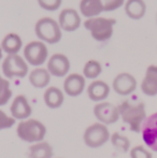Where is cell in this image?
Here are the masks:
<instances>
[{
	"label": "cell",
	"instance_id": "obj_1",
	"mask_svg": "<svg viewBox=\"0 0 157 158\" xmlns=\"http://www.w3.org/2000/svg\"><path fill=\"white\" fill-rule=\"evenodd\" d=\"M119 118L128 125L132 132H141V128L147 118V111L145 104L143 102H131L129 100H125L118 106Z\"/></svg>",
	"mask_w": 157,
	"mask_h": 158
},
{
	"label": "cell",
	"instance_id": "obj_2",
	"mask_svg": "<svg viewBox=\"0 0 157 158\" xmlns=\"http://www.w3.org/2000/svg\"><path fill=\"white\" fill-rule=\"evenodd\" d=\"M115 23L116 21L114 19L96 16L86 19L84 22V27L89 31L94 40L98 42H105L110 40L113 35Z\"/></svg>",
	"mask_w": 157,
	"mask_h": 158
},
{
	"label": "cell",
	"instance_id": "obj_3",
	"mask_svg": "<svg viewBox=\"0 0 157 158\" xmlns=\"http://www.w3.org/2000/svg\"><path fill=\"white\" fill-rule=\"evenodd\" d=\"M17 137L27 143H37L44 140L46 135V127L42 122L35 118L21 121L16 127Z\"/></svg>",
	"mask_w": 157,
	"mask_h": 158
},
{
	"label": "cell",
	"instance_id": "obj_4",
	"mask_svg": "<svg viewBox=\"0 0 157 158\" xmlns=\"http://www.w3.org/2000/svg\"><path fill=\"white\" fill-rule=\"evenodd\" d=\"M58 22L52 17H42L35 25V33L40 41L48 44L58 43L61 40L63 33Z\"/></svg>",
	"mask_w": 157,
	"mask_h": 158
},
{
	"label": "cell",
	"instance_id": "obj_5",
	"mask_svg": "<svg viewBox=\"0 0 157 158\" xmlns=\"http://www.w3.org/2000/svg\"><path fill=\"white\" fill-rule=\"evenodd\" d=\"M2 73L6 79H14V77H25L28 74V63L25 58L19 56V54L8 55L3 59L1 64Z\"/></svg>",
	"mask_w": 157,
	"mask_h": 158
},
{
	"label": "cell",
	"instance_id": "obj_6",
	"mask_svg": "<svg viewBox=\"0 0 157 158\" xmlns=\"http://www.w3.org/2000/svg\"><path fill=\"white\" fill-rule=\"evenodd\" d=\"M110 131L107 125L101 123H95L88 126L83 133L84 143L92 148L102 146L110 140Z\"/></svg>",
	"mask_w": 157,
	"mask_h": 158
},
{
	"label": "cell",
	"instance_id": "obj_7",
	"mask_svg": "<svg viewBox=\"0 0 157 158\" xmlns=\"http://www.w3.org/2000/svg\"><path fill=\"white\" fill-rule=\"evenodd\" d=\"M24 58L27 61L28 64L35 67L42 66L48 57V50L45 43L42 41H31L27 43L24 48Z\"/></svg>",
	"mask_w": 157,
	"mask_h": 158
},
{
	"label": "cell",
	"instance_id": "obj_8",
	"mask_svg": "<svg viewBox=\"0 0 157 158\" xmlns=\"http://www.w3.org/2000/svg\"><path fill=\"white\" fill-rule=\"evenodd\" d=\"M94 115L99 123L105 125H112L119 119L118 106L105 101L98 102L94 106Z\"/></svg>",
	"mask_w": 157,
	"mask_h": 158
},
{
	"label": "cell",
	"instance_id": "obj_9",
	"mask_svg": "<svg viewBox=\"0 0 157 158\" xmlns=\"http://www.w3.org/2000/svg\"><path fill=\"white\" fill-rule=\"evenodd\" d=\"M141 133L147 148L157 153V112L147 116L141 128Z\"/></svg>",
	"mask_w": 157,
	"mask_h": 158
},
{
	"label": "cell",
	"instance_id": "obj_10",
	"mask_svg": "<svg viewBox=\"0 0 157 158\" xmlns=\"http://www.w3.org/2000/svg\"><path fill=\"white\" fill-rule=\"evenodd\" d=\"M112 88L119 96H128L136 90L137 80L128 72L118 73L112 82Z\"/></svg>",
	"mask_w": 157,
	"mask_h": 158
},
{
	"label": "cell",
	"instance_id": "obj_11",
	"mask_svg": "<svg viewBox=\"0 0 157 158\" xmlns=\"http://www.w3.org/2000/svg\"><path fill=\"white\" fill-rule=\"evenodd\" d=\"M57 22L61 30L73 32L81 26V14L76 9L66 8L60 11Z\"/></svg>",
	"mask_w": 157,
	"mask_h": 158
},
{
	"label": "cell",
	"instance_id": "obj_12",
	"mask_svg": "<svg viewBox=\"0 0 157 158\" xmlns=\"http://www.w3.org/2000/svg\"><path fill=\"white\" fill-rule=\"evenodd\" d=\"M70 60L66 55L56 53L52 55L48 60V70L51 75L56 77H63L68 75L70 71Z\"/></svg>",
	"mask_w": 157,
	"mask_h": 158
},
{
	"label": "cell",
	"instance_id": "obj_13",
	"mask_svg": "<svg viewBox=\"0 0 157 158\" xmlns=\"http://www.w3.org/2000/svg\"><path fill=\"white\" fill-rule=\"evenodd\" d=\"M11 116L15 119L24 121V119L29 118L32 113L31 106L29 103V100L24 95H19L13 99L10 106Z\"/></svg>",
	"mask_w": 157,
	"mask_h": 158
},
{
	"label": "cell",
	"instance_id": "obj_14",
	"mask_svg": "<svg viewBox=\"0 0 157 158\" xmlns=\"http://www.w3.org/2000/svg\"><path fill=\"white\" fill-rule=\"evenodd\" d=\"M85 80L84 75L79 73L68 74L64 81V93L70 97H78L85 89Z\"/></svg>",
	"mask_w": 157,
	"mask_h": 158
},
{
	"label": "cell",
	"instance_id": "obj_15",
	"mask_svg": "<svg viewBox=\"0 0 157 158\" xmlns=\"http://www.w3.org/2000/svg\"><path fill=\"white\" fill-rule=\"evenodd\" d=\"M140 88L145 96H157V66L150 64L145 70V74L141 82Z\"/></svg>",
	"mask_w": 157,
	"mask_h": 158
},
{
	"label": "cell",
	"instance_id": "obj_16",
	"mask_svg": "<svg viewBox=\"0 0 157 158\" xmlns=\"http://www.w3.org/2000/svg\"><path fill=\"white\" fill-rule=\"evenodd\" d=\"M109 84L101 80H95L87 86V96L92 101L101 102L105 101L110 95Z\"/></svg>",
	"mask_w": 157,
	"mask_h": 158
},
{
	"label": "cell",
	"instance_id": "obj_17",
	"mask_svg": "<svg viewBox=\"0 0 157 158\" xmlns=\"http://www.w3.org/2000/svg\"><path fill=\"white\" fill-rule=\"evenodd\" d=\"M65 95L60 88L56 86H51L45 89L43 94V101L45 106L50 109H58L63 106Z\"/></svg>",
	"mask_w": 157,
	"mask_h": 158
},
{
	"label": "cell",
	"instance_id": "obj_18",
	"mask_svg": "<svg viewBox=\"0 0 157 158\" xmlns=\"http://www.w3.org/2000/svg\"><path fill=\"white\" fill-rule=\"evenodd\" d=\"M125 13L129 19L138 21L147 13V3L144 0H126L124 3Z\"/></svg>",
	"mask_w": 157,
	"mask_h": 158
},
{
	"label": "cell",
	"instance_id": "obj_19",
	"mask_svg": "<svg viewBox=\"0 0 157 158\" xmlns=\"http://www.w3.org/2000/svg\"><path fill=\"white\" fill-rule=\"evenodd\" d=\"M0 46L6 55L19 54V52L23 48V40L17 33L10 32L6 35H4Z\"/></svg>",
	"mask_w": 157,
	"mask_h": 158
},
{
	"label": "cell",
	"instance_id": "obj_20",
	"mask_svg": "<svg viewBox=\"0 0 157 158\" xmlns=\"http://www.w3.org/2000/svg\"><path fill=\"white\" fill-rule=\"evenodd\" d=\"M79 11L82 16L92 19L99 16L103 12V6L100 0H81L79 4Z\"/></svg>",
	"mask_w": 157,
	"mask_h": 158
},
{
	"label": "cell",
	"instance_id": "obj_21",
	"mask_svg": "<svg viewBox=\"0 0 157 158\" xmlns=\"http://www.w3.org/2000/svg\"><path fill=\"white\" fill-rule=\"evenodd\" d=\"M51 77H52V75L50 74L48 69L38 67V68L34 69V70L29 73L28 79H29L30 84H31L34 87L44 88L50 84Z\"/></svg>",
	"mask_w": 157,
	"mask_h": 158
},
{
	"label": "cell",
	"instance_id": "obj_22",
	"mask_svg": "<svg viewBox=\"0 0 157 158\" xmlns=\"http://www.w3.org/2000/svg\"><path fill=\"white\" fill-rule=\"evenodd\" d=\"M54 151L48 142L41 141L34 143L28 151L29 158H53Z\"/></svg>",
	"mask_w": 157,
	"mask_h": 158
},
{
	"label": "cell",
	"instance_id": "obj_23",
	"mask_svg": "<svg viewBox=\"0 0 157 158\" xmlns=\"http://www.w3.org/2000/svg\"><path fill=\"white\" fill-rule=\"evenodd\" d=\"M102 72V66L96 59H90L83 67V75L85 79L96 80Z\"/></svg>",
	"mask_w": 157,
	"mask_h": 158
},
{
	"label": "cell",
	"instance_id": "obj_24",
	"mask_svg": "<svg viewBox=\"0 0 157 158\" xmlns=\"http://www.w3.org/2000/svg\"><path fill=\"white\" fill-rule=\"evenodd\" d=\"M110 141L115 150L121 153H127L130 148V140L119 132H114L110 135Z\"/></svg>",
	"mask_w": 157,
	"mask_h": 158
},
{
	"label": "cell",
	"instance_id": "obj_25",
	"mask_svg": "<svg viewBox=\"0 0 157 158\" xmlns=\"http://www.w3.org/2000/svg\"><path fill=\"white\" fill-rule=\"evenodd\" d=\"M12 97V89L10 87V82L0 74V106L6 104Z\"/></svg>",
	"mask_w": 157,
	"mask_h": 158
},
{
	"label": "cell",
	"instance_id": "obj_26",
	"mask_svg": "<svg viewBox=\"0 0 157 158\" xmlns=\"http://www.w3.org/2000/svg\"><path fill=\"white\" fill-rule=\"evenodd\" d=\"M130 158H153V155L142 145H137L130 150Z\"/></svg>",
	"mask_w": 157,
	"mask_h": 158
},
{
	"label": "cell",
	"instance_id": "obj_27",
	"mask_svg": "<svg viewBox=\"0 0 157 158\" xmlns=\"http://www.w3.org/2000/svg\"><path fill=\"white\" fill-rule=\"evenodd\" d=\"M40 8L46 11H56L61 6L63 0H37Z\"/></svg>",
	"mask_w": 157,
	"mask_h": 158
},
{
	"label": "cell",
	"instance_id": "obj_28",
	"mask_svg": "<svg viewBox=\"0 0 157 158\" xmlns=\"http://www.w3.org/2000/svg\"><path fill=\"white\" fill-rule=\"evenodd\" d=\"M15 123H16V119L14 117L10 116L4 111L0 110V130L12 128L15 125Z\"/></svg>",
	"mask_w": 157,
	"mask_h": 158
},
{
	"label": "cell",
	"instance_id": "obj_29",
	"mask_svg": "<svg viewBox=\"0 0 157 158\" xmlns=\"http://www.w3.org/2000/svg\"><path fill=\"white\" fill-rule=\"evenodd\" d=\"M103 6V12H111L124 6L125 0H100Z\"/></svg>",
	"mask_w": 157,
	"mask_h": 158
},
{
	"label": "cell",
	"instance_id": "obj_30",
	"mask_svg": "<svg viewBox=\"0 0 157 158\" xmlns=\"http://www.w3.org/2000/svg\"><path fill=\"white\" fill-rule=\"evenodd\" d=\"M2 57H3V51H2V48H1V46H0V61H1V59H2Z\"/></svg>",
	"mask_w": 157,
	"mask_h": 158
},
{
	"label": "cell",
	"instance_id": "obj_31",
	"mask_svg": "<svg viewBox=\"0 0 157 158\" xmlns=\"http://www.w3.org/2000/svg\"><path fill=\"white\" fill-rule=\"evenodd\" d=\"M156 25H157V13H156Z\"/></svg>",
	"mask_w": 157,
	"mask_h": 158
}]
</instances>
